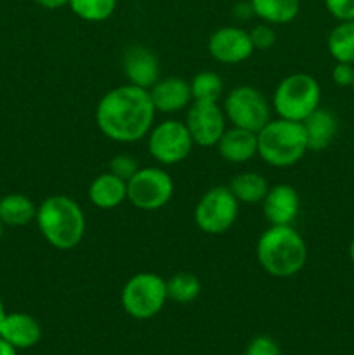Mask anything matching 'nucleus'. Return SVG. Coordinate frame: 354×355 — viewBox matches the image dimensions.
I'll return each mask as SVG.
<instances>
[{
  "label": "nucleus",
  "mask_w": 354,
  "mask_h": 355,
  "mask_svg": "<svg viewBox=\"0 0 354 355\" xmlns=\"http://www.w3.org/2000/svg\"><path fill=\"white\" fill-rule=\"evenodd\" d=\"M226 118L233 127L259 132L271 120V106L259 89L252 85H238L229 90L222 104Z\"/></svg>",
  "instance_id": "nucleus-8"
},
{
  "label": "nucleus",
  "mask_w": 354,
  "mask_h": 355,
  "mask_svg": "<svg viewBox=\"0 0 354 355\" xmlns=\"http://www.w3.org/2000/svg\"><path fill=\"white\" fill-rule=\"evenodd\" d=\"M253 16L267 24H288L301 12V0H250Z\"/></svg>",
  "instance_id": "nucleus-21"
},
{
  "label": "nucleus",
  "mask_w": 354,
  "mask_h": 355,
  "mask_svg": "<svg viewBox=\"0 0 354 355\" xmlns=\"http://www.w3.org/2000/svg\"><path fill=\"white\" fill-rule=\"evenodd\" d=\"M2 236H3V224L0 222V239H2Z\"/></svg>",
  "instance_id": "nucleus-36"
},
{
  "label": "nucleus",
  "mask_w": 354,
  "mask_h": 355,
  "mask_svg": "<svg viewBox=\"0 0 354 355\" xmlns=\"http://www.w3.org/2000/svg\"><path fill=\"white\" fill-rule=\"evenodd\" d=\"M0 355H17V349L16 347L10 345L7 340H3L2 336H0Z\"/></svg>",
  "instance_id": "nucleus-33"
},
{
  "label": "nucleus",
  "mask_w": 354,
  "mask_h": 355,
  "mask_svg": "<svg viewBox=\"0 0 354 355\" xmlns=\"http://www.w3.org/2000/svg\"><path fill=\"white\" fill-rule=\"evenodd\" d=\"M146 139L149 155L160 166H172L184 162L194 146L186 123L174 118L153 125Z\"/></svg>",
  "instance_id": "nucleus-10"
},
{
  "label": "nucleus",
  "mask_w": 354,
  "mask_h": 355,
  "mask_svg": "<svg viewBox=\"0 0 354 355\" xmlns=\"http://www.w3.org/2000/svg\"><path fill=\"white\" fill-rule=\"evenodd\" d=\"M35 222L45 241L61 252L76 248L87 231L82 207L66 194H52L45 198L37 207Z\"/></svg>",
  "instance_id": "nucleus-2"
},
{
  "label": "nucleus",
  "mask_w": 354,
  "mask_h": 355,
  "mask_svg": "<svg viewBox=\"0 0 354 355\" xmlns=\"http://www.w3.org/2000/svg\"><path fill=\"white\" fill-rule=\"evenodd\" d=\"M229 189L235 194L239 205H257L262 203L264 196L269 191V184L260 173L257 172H242L233 177L229 182Z\"/></svg>",
  "instance_id": "nucleus-22"
},
{
  "label": "nucleus",
  "mask_w": 354,
  "mask_h": 355,
  "mask_svg": "<svg viewBox=\"0 0 354 355\" xmlns=\"http://www.w3.org/2000/svg\"><path fill=\"white\" fill-rule=\"evenodd\" d=\"M304 127L301 121L271 118L257 132V155L274 168H290L307 153Z\"/></svg>",
  "instance_id": "nucleus-4"
},
{
  "label": "nucleus",
  "mask_w": 354,
  "mask_h": 355,
  "mask_svg": "<svg viewBox=\"0 0 354 355\" xmlns=\"http://www.w3.org/2000/svg\"><path fill=\"white\" fill-rule=\"evenodd\" d=\"M215 148L224 162L246 163L257 155V132L239 127L226 128Z\"/></svg>",
  "instance_id": "nucleus-17"
},
{
  "label": "nucleus",
  "mask_w": 354,
  "mask_h": 355,
  "mask_svg": "<svg viewBox=\"0 0 354 355\" xmlns=\"http://www.w3.org/2000/svg\"><path fill=\"white\" fill-rule=\"evenodd\" d=\"M201 293V281L191 272H177L167 279V297L176 304H193Z\"/></svg>",
  "instance_id": "nucleus-24"
},
{
  "label": "nucleus",
  "mask_w": 354,
  "mask_h": 355,
  "mask_svg": "<svg viewBox=\"0 0 354 355\" xmlns=\"http://www.w3.org/2000/svg\"><path fill=\"white\" fill-rule=\"evenodd\" d=\"M328 12L339 21H354V0H325Z\"/></svg>",
  "instance_id": "nucleus-30"
},
{
  "label": "nucleus",
  "mask_w": 354,
  "mask_h": 355,
  "mask_svg": "<svg viewBox=\"0 0 354 355\" xmlns=\"http://www.w3.org/2000/svg\"><path fill=\"white\" fill-rule=\"evenodd\" d=\"M239 214V203L228 186L210 187L194 207V224L208 236L228 232Z\"/></svg>",
  "instance_id": "nucleus-7"
},
{
  "label": "nucleus",
  "mask_w": 354,
  "mask_h": 355,
  "mask_svg": "<svg viewBox=\"0 0 354 355\" xmlns=\"http://www.w3.org/2000/svg\"><path fill=\"white\" fill-rule=\"evenodd\" d=\"M35 3H38V6L44 7V9L54 10L68 6V0H35Z\"/></svg>",
  "instance_id": "nucleus-32"
},
{
  "label": "nucleus",
  "mask_w": 354,
  "mask_h": 355,
  "mask_svg": "<svg viewBox=\"0 0 354 355\" xmlns=\"http://www.w3.org/2000/svg\"><path fill=\"white\" fill-rule=\"evenodd\" d=\"M155 114L149 90L125 83L101 97L96 107V123L110 141L132 144L148 137L155 125Z\"/></svg>",
  "instance_id": "nucleus-1"
},
{
  "label": "nucleus",
  "mask_w": 354,
  "mask_h": 355,
  "mask_svg": "<svg viewBox=\"0 0 354 355\" xmlns=\"http://www.w3.org/2000/svg\"><path fill=\"white\" fill-rule=\"evenodd\" d=\"M349 257H351V260H353V263H354V239L351 241V246H349Z\"/></svg>",
  "instance_id": "nucleus-35"
},
{
  "label": "nucleus",
  "mask_w": 354,
  "mask_h": 355,
  "mask_svg": "<svg viewBox=\"0 0 354 355\" xmlns=\"http://www.w3.org/2000/svg\"><path fill=\"white\" fill-rule=\"evenodd\" d=\"M6 315H7L6 307H3V302H2V298H0V328H2V322H3V319H6Z\"/></svg>",
  "instance_id": "nucleus-34"
},
{
  "label": "nucleus",
  "mask_w": 354,
  "mask_h": 355,
  "mask_svg": "<svg viewBox=\"0 0 354 355\" xmlns=\"http://www.w3.org/2000/svg\"><path fill=\"white\" fill-rule=\"evenodd\" d=\"M37 205L21 193H10L0 198V222L10 227H23L35 220Z\"/></svg>",
  "instance_id": "nucleus-20"
},
{
  "label": "nucleus",
  "mask_w": 354,
  "mask_h": 355,
  "mask_svg": "<svg viewBox=\"0 0 354 355\" xmlns=\"http://www.w3.org/2000/svg\"><path fill=\"white\" fill-rule=\"evenodd\" d=\"M250 33L239 26H222L208 38V52L221 64H239L252 58Z\"/></svg>",
  "instance_id": "nucleus-12"
},
{
  "label": "nucleus",
  "mask_w": 354,
  "mask_h": 355,
  "mask_svg": "<svg viewBox=\"0 0 354 355\" xmlns=\"http://www.w3.org/2000/svg\"><path fill=\"white\" fill-rule=\"evenodd\" d=\"M260 205L269 225H292L301 214V196L290 184L269 186Z\"/></svg>",
  "instance_id": "nucleus-13"
},
{
  "label": "nucleus",
  "mask_w": 354,
  "mask_h": 355,
  "mask_svg": "<svg viewBox=\"0 0 354 355\" xmlns=\"http://www.w3.org/2000/svg\"><path fill=\"white\" fill-rule=\"evenodd\" d=\"M172 196L174 180L163 166H142L127 180V201L137 210H162Z\"/></svg>",
  "instance_id": "nucleus-9"
},
{
  "label": "nucleus",
  "mask_w": 354,
  "mask_h": 355,
  "mask_svg": "<svg viewBox=\"0 0 354 355\" xmlns=\"http://www.w3.org/2000/svg\"><path fill=\"white\" fill-rule=\"evenodd\" d=\"M328 52L337 62L354 64V21H340L330 31Z\"/></svg>",
  "instance_id": "nucleus-23"
},
{
  "label": "nucleus",
  "mask_w": 354,
  "mask_h": 355,
  "mask_svg": "<svg viewBox=\"0 0 354 355\" xmlns=\"http://www.w3.org/2000/svg\"><path fill=\"white\" fill-rule=\"evenodd\" d=\"M332 80L339 87L353 85L354 64H349V62H337L332 69Z\"/></svg>",
  "instance_id": "nucleus-31"
},
{
  "label": "nucleus",
  "mask_w": 354,
  "mask_h": 355,
  "mask_svg": "<svg viewBox=\"0 0 354 355\" xmlns=\"http://www.w3.org/2000/svg\"><path fill=\"white\" fill-rule=\"evenodd\" d=\"M248 33L255 51H267V49L273 47L274 42H276V31H274L273 24H257V26H253Z\"/></svg>",
  "instance_id": "nucleus-28"
},
{
  "label": "nucleus",
  "mask_w": 354,
  "mask_h": 355,
  "mask_svg": "<svg viewBox=\"0 0 354 355\" xmlns=\"http://www.w3.org/2000/svg\"><path fill=\"white\" fill-rule=\"evenodd\" d=\"M189 87L193 101H212V103H219V99L224 94L222 78L215 71H210V69L196 73L191 78Z\"/></svg>",
  "instance_id": "nucleus-25"
},
{
  "label": "nucleus",
  "mask_w": 354,
  "mask_h": 355,
  "mask_svg": "<svg viewBox=\"0 0 354 355\" xmlns=\"http://www.w3.org/2000/svg\"><path fill=\"white\" fill-rule=\"evenodd\" d=\"M245 355H280V347L271 336H255L246 347Z\"/></svg>",
  "instance_id": "nucleus-29"
},
{
  "label": "nucleus",
  "mask_w": 354,
  "mask_h": 355,
  "mask_svg": "<svg viewBox=\"0 0 354 355\" xmlns=\"http://www.w3.org/2000/svg\"><path fill=\"white\" fill-rule=\"evenodd\" d=\"M117 2L118 0H68V6L80 19L101 23L113 16Z\"/></svg>",
  "instance_id": "nucleus-26"
},
{
  "label": "nucleus",
  "mask_w": 354,
  "mask_h": 355,
  "mask_svg": "<svg viewBox=\"0 0 354 355\" xmlns=\"http://www.w3.org/2000/svg\"><path fill=\"white\" fill-rule=\"evenodd\" d=\"M259 266L278 279L294 277L307 262V246L294 225H269L257 239Z\"/></svg>",
  "instance_id": "nucleus-3"
},
{
  "label": "nucleus",
  "mask_w": 354,
  "mask_h": 355,
  "mask_svg": "<svg viewBox=\"0 0 354 355\" xmlns=\"http://www.w3.org/2000/svg\"><path fill=\"white\" fill-rule=\"evenodd\" d=\"M121 307L130 318L146 321L155 318L165 307L167 279L156 272H137L128 277L121 288Z\"/></svg>",
  "instance_id": "nucleus-6"
},
{
  "label": "nucleus",
  "mask_w": 354,
  "mask_h": 355,
  "mask_svg": "<svg viewBox=\"0 0 354 355\" xmlns=\"http://www.w3.org/2000/svg\"><path fill=\"white\" fill-rule=\"evenodd\" d=\"M351 87H353V90H354V80H353V85H351Z\"/></svg>",
  "instance_id": "nucleus-37"
},
{
  "label": "nucleus",
  "mask_w": 354,
  "mask_h": 355,
  "mask_svg": "<svg viewBox=\"0 0 354 355\" xmlns=\"http://www.w3.org/2000/svg\"><path fill=\"white\" fill-rule=\"evenodd\" d=\"M321 103V87L307 73H292L276 85L273 94L274 113L292 121H304Z\"/></svg>",
  "instance_id": "nucleus-5"
},
{
  "label": "nucleus",
  "mask_w": 354,
  "mask_h": 355,
  "mask_svg": "<svg viewBox=\"0 0 354 355\" xmlns=\"http://www.w3.org/2000/svg\"><path fill=\"white\" fill-rule=\"evenodd\" d=\"M184 123H186L194 144L201 146V148H214L228 128L226 127L228 118L219 103L193 101L187 107Z\"/></svg>",
  "instance_id": "nucleus-11"
},
{
  "label": "nucleus",
  "mask_w": 354,
  "mask_h": 355,
  "mask_svg": "<svg viewBox=\"0 0 354 355\" xmlns=\"http://www.w3.org/2000/svg\"><path fill=\"white\" fill-rule=\"evenodd\" d=\"M89 201L99 210H115L127 201V182L111 172L99 173L87 189Z\"/></svg>",
  "instance_id": "nucleus-19"
},
{
  "label": "nucleus",
  "mask_w": 354,
  "mask_h": 355,
  "mask_svg": "<svg viewBox=\"0 0 354 355\" xmlns=\"http://www.w3.org/2000/svg\"><path fill=\"white\" fill-rule=\"evenodd\" d=\"M0 336L17 350L31 349L42 338L40 322L26 312H10L3 319Z\"/></svg>",
  "instance_id": "nucleus-16"
},
{
  "label": "nucleus",
  "mask_w": 354,
  "mask_h": 355,
  "mask_svg": "<svg viewBox=\"0 0 354 355\" xmlns=\"http://www.w3.org/2000/svg\"><path fill=\"white\" fill-rule=\"evenodd\" d=\"M302 127H304L309 151L319 153L325 151L335 139L339 132V120L332 111L318 107L302 121Z\"/></svg>",
  "instance_id": "nucleus-18"
},
{
  "label": "nucleus",
  "mask_w": 354,
  "mask_h": 355,
  "mask_svg": "<svg viewBox=\"0 0 354 355\" xmlns=\"http://www.w3.org/2000/svg\"><path fill=\"white\" fill-rule=\"evenodd\" d=\"M121 68L127 83L149 90L160 76V61L144 45H130L121 59Z\"/></svg>",
  "instance_id": "nucleus-14"
},
{
  "label": "nucleus",
  "mask_w": 354,
  "mask_h": 355,
  "mask_svg": "<svg viewBox=\"0 0 354 355\" xmlns=\"http://www.w3.org/2000/svg\"><path fill=\"white\" fill-rule=\"evenodd\" d=\"M139 168H141V166H139V162L134 158V156L121 153V155H117L113 159H111L110 170H108V172H111L113 175L120 177L121 180L127 182V180L130 179Z\"/></svg>",
  "instance_id": "nucleus-27"
},
{
  "label": "nucleus",
  "mask_w": 354,
  "mask_h": 355,
  "mask_svg": "<svg viewBox=\"0 0 354 355\" xmlns=\"http://www.w3.org/2000/svg\"><path fill=\"white\" fill-rule=\"evenodd\" d=\"M149 97L155 106L156 113L174 114L179 111L187 110L193 103L191 87L187 80L183 76H165L160 78L155 85L149 89Z\"/></svg>",
  "instance_id": "nucleus-15"
}]
</instances>
